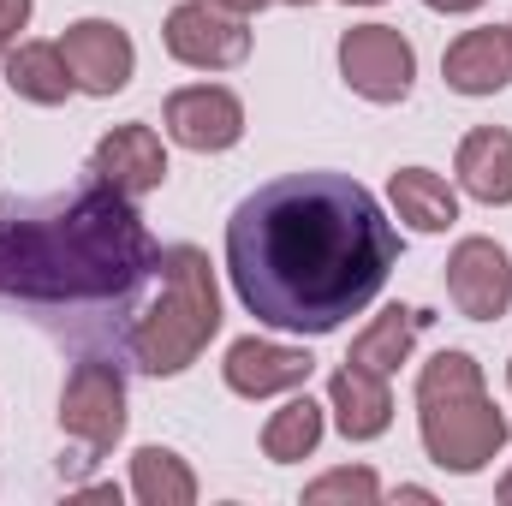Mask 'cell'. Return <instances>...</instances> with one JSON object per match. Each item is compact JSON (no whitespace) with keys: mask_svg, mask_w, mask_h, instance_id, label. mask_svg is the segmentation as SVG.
Segmentation results:
<instances>
[{"mask_svg":"<svg viewBox=\"0 0 512 506\" xmlns=\"http://www.w3.org/2000/svg\"><path fill=\"white\" fill-rule=\"evenodd\" d=\"M155 280H161V292L131 322L126 352H131V364L149 370V376H179L215 340V328H221V292H215L209 256L197 251V245L155 251Z\"/></svg>","mask_w":512,"mask_h":506,"instance_id":"3957f363","label":"cell"},{"mask_svg":"<svg viewBox=\"0 0 512 506\" xmlns=\"http://www.w3.org/2000/svg\"><path fill=\"white\" fill-rule=\"evenodd\" d=\"M459 185L477 203H512V131L477 126L459 143Z\"/></svg>","mask_w":512,"mask_h":506,"instance_id":"5bb4252c","label":"cell"},{"mask_svg":"<svg viewBox=\"0 0 512 506\" xmlns=\"http://www.w3.org/2000/svg\"><path fill=\"white\" fill-rule=\"evenodd\" d=\"M423 6H435V12H471V6H483V0H423Z\"/></svg>","mask_w":512,"mask_h":506,"instance_id":"603a6c76","label":"cell"},{"mask_svg":"<svg viewBox=\"0 0 512 506\" xmlns=\"http://www.w3.org/2000/svg\"><path fill=\"white\" fill-rule=\"evenodd\" d=\"M292 6H316V0H292Z\"/></svg>","mask_w":512,"mask_h":506,"instance_id":"4316f807","label":"cell"},{"mask_svg":"<svg viewBox=\"0 0 512 506\" xmlns=\"http://www.w3.org/2000/svg\"><path fill=\"white\" fill-rule=\"evenodd\" d=\"M0 66H6V84H12L24 102H36V108H60V102L78 90V78H72L60 42H18Z\"/></svg>","mask_w":512,"mask_h":506,"instance_id":"2e32d148","label":"cell"},{"mask_svg":"<svg viewBox=\"0 0 512 506\" xmlns=\"http://www.w3.org/2000/svg\"><path fill=\"white\" fill-rule=\"evenodd\" d=\"M507 376H512V370H507Z\"/></svg>","mask_w":512,"mask_h":506,"instance_id":"f546056e","label":"cell"},{"mask_svg":"<svg viewBox=\"0 0 512 506\" xmlns=\"http://www.w3.org/2000/svg\"><path fill=\"white\" fill-rule=\"evenodd\" d=\"M131 495L143 506H191L197 501V477L185 471L179 453H167V447H137V453H131Z\"/></svg>","mask_w":512,"mask_h":506,"instance_id":"d6986e66","label":"cell"},{"mask_svg":"<svg viewBox=\"0 0 512 506\" xmlns=\"http://www.w3.org/2000/svg\"><path fill=\"white\" fill-rule=\"evenodd\" d=\"M429 328V310H411V304H393L382 310L358 340H352V358L346 364H358V370H370V376H393L399 364H405V352H411V340Z\"/></svg>","mask_w":512,"mask_h":506,"instance_id":"ac0fdd59","label":"cell"},{"mask_svg":"<svg viewBox=\"0 0 512 506\" xmlns=\"http://www.w3.org/2000/svg\"><path fill=\"white\" fill-rule=\"evenodd\" d=\"M441 72H447V90H459V96H495V90H507L512 84V36L507 30H465L447 48Z\"/></svg>","mask_w":512,"mask_h":506,"instance_id":"4fadbf2b","label":"cell"},{"mask_svg":"<svg viewBox=\"0 0 512 506\" xmlns=\"http://www.w3.org/2000/svg\"><path fill=\"white\" fill-rule=\"evenodd\" d=\"M155 268V245L126 191L108 179L60 203H0V298L102 304L126 298Z\"/></svg>","mask_w":512,"mask_h":506,"instance_id":"7a4b0ae2","label":"cell"},{"mask_svg":"<svg viewBox=\"0 0 512 506\" xmlns=\"http://www.w3.org/2000/svg\"><path fill=\"white\" fill-rule=\"evenodd\" d=\"M417 423H423V447L441 471H483L501 447H507V417L495 411L483 370L465 352H441L423 364L417 376Z\"/></svg>","mask_w":512,"mask_h":506,"instance_id":"277c9868","label":"cell"},{"mask_svg":"<svg viewBox=\"0 0 512 506\" xmlns=\"http://www.w3.org/2000/svg\"><path fill=\"white\" fill-rule=\"evenodd\" d=\"M316 441H322V405L304 393V399H286L274 417H268V429H262V453L274 459V465H298L304 453H316Z\"/></svg>","mask_w":512,"mask_h":506,"instance_id":"ffe728a7","label":"cell"},{"mask_svg":"<svg viewBox=\"0 0 512 506\" xmlns=\"http://www.w3.org/2000/svg\"><path fill=\"white\" fill-rule=\"evenodd\" d=\"M227 387L245 393V399H268V393H286V387H304L316 358L298 352V346H274V340H239L227 352Z\"/></svg>","mask_w":512,"mask_h":506,"instance_id":"7c38bea8","label":"cell"},{"mask_svg":"<svg viewBox=\"0 0 512 506\" xmlns=\"http://www.w3.org/2000/svg\"><path fill=\"white\" fill-rule=\"evenodd\" d=\"M90 173L108 179V185L126 191V197H149V191H161V179H167V149H161V137L149 126H114L96 143Z\"/></svg>","mask_w":512,"mask_h":506,"instance_id":"8fae6325","label":"cell"},{"mask_svg":"<svg viewBox=\"0 0 512 506\" xmlns=\"http://www.w3.org/2000/svg\"><path fill=\"white\" fill-rule=\"evenodd\" d=\"M507 36H512V24H507Z\"/></svg>","mask_w":512,"mask_h":506,"instance_id":"f1b7e54d","label":"cell"},{"mask_svg":"<svg viewBox=\"0 0 512 506\" xmlns=\"http://www.w3.org/2000/svg\"><path fill=\"white\" fill-rule=\"evenodd\" d=\"M387 197H393V209H399V221H405L411 233H447V227L459 221L453 185H447L441 173H429V167H399L393 185H387Z\"/></svg>","mask_w":512,"mask_h":506,"instance_id":"e0dca14e","label":"cell"},{"mask_svg":"<svg viewBox=\"0 0 512 506\" xmlns=\"http://www.w3.org/2000/svg\"><path fill=\"white\" fill-rule=\"evenodd\" d=\"M60 429L78 447H90V453H108L126 435V376H120V364L84 358L66 376V387H60Z\"/></svg>","mask_w":512,"mask_h":506,"instance_id":"5b68a950","label":"cell"},{"mask_svg":"<svg viewBox=\"0 0 512 506\" xmlns=\"http://www.w3.org/2000/svg\"><path fill=\"white\" fill-rule=\"evenodd\" d=\"M352 6H376V0H352Z\"/></svg>","mask_w":512,"mask_h":506,"instance_id":"484cf974","label":"cell"},{"mask_svg":"<svg viewBox=\"0 0 512 506\" xmlns=\"http://www.w3.org/2000/svg\"><path fill=\"white\" fill-rule=\"evenodd\" d=\"M60 54H66V66H72V78H78L84 96H114V90H126L131 66H137L131 36L120 24H108V18H78V24H66Z\"/></svg>","mask_w":512,"mask_h":506,"instance_id":"ba28073f","label":"cell"},{"mask_svg":"<svg viewBox=\"0 0 512 506\" xmlns=\"http://www.w3.org/2000/svg\"><path fill=\"white\" fill-rule=\"evenodd\" d=\"M0 48H6V42H0ZM0 60H6V54H0Z\"/></svg>","mask_w":512,"mask_h":506,"instance_id":"83f0119b","label":"cell"},{"mask_svg":"<svg viewBox=\"0 0 512 506\" xmlns=\"http://www.w3.org/2000/svg\"><path fill=\"white\" fill-rule=\"evenodd\" d=\"M501 501L512 506V471H507V477H501Z\"/></svg>","mask_w":512,"mask_h":506,"instance_id":"d4e9b609","label":"cell"},{"mask_svg":"<svg viewBox=\"0 0 512 506\" xmlns=\"http://www.w3.org/2000/svg\"><path fill=\"white\" fill-rule=\"evenodd\" d=\"M447 298L471 322H495L512 304V262L495 239H465L447 256Z\"/></svg>","mask_w":512,"mask_h":506,"instance_id":"9c48e42d","label":"cell"},{"mask_svg":"<svg viewBox=\"0 0 512 506\" xmlns=\"http://www.w3.org/2000/svg\"><path fill=\"white\" fill-rule=\"evenodd\" d=\"M376 495H382V483H376L370 471H328L322 483L304 489L310 506H322V501H376Z\"/></svg>","mask_w":512,"mask_h":506,"instance_id":"44dd1931","label":"cell"},{"mask_svg":"<svg viewBox=\"0 0 512 506\" xmlns=\"http://www.w3.org/2000/svg\"><path fill=\"white\" fill-rule=\"evenodd\" d=\"M167 54L179 66H197V72H221V66H239L251 54V24L215 0H185L167 12Z\"/></svg>","mask_w":512,"mask_h":506,"instance_id":"52a82bcc","label":"cell"},{"mask_svg":"<svg viewBox=\"0 0 512 506\" xmlns=\"http://www.w3.org/2000/svg\"><path fill=\"white\" fill-rule=\"evenodd\" d=\"M328 393H334V411H340V435H346V441H376L387 423H393L387 376H370V370L346 364L340 376L328 381Z\"/></svg>","mask_w":512,"mask_h":506,"instance_id":"9a60e30c","label":"cell"},{"mask_svg":"<svg viewBox=\"0 0 512 506\" xmlns=\"http://www.w3.org/2000/svg\"><path fill=\"white\" fill-rule=\"evenodd\" d=\"M30 24V0H0V42H12Z\"/></svg>","mask_w":512,"mask_h":506,"instance_id":"7402d4cb","label":"cell"},{"mask_svg":"<svg viewBox=\"0 0 512 506\" xmlns=\"http://www.w3.org/2000/svg\"><path fill=\"white\" fill-rule=\"evenodd\" d=\"M161 120H167V137H173V143L203 149V155H209V149H233V143L245 137V108H239V96L221 90V84L173 90L167 108H161Z\"/></svg>","mask_w":512,"mask_h":506,"instance_id":"30bf717a","label":"cell"},{"mask_svg":"<svg viewBox=\"0 0 512 506\" xmlns=\"http://www.w3.org/2000/svg\"><path fill=\"white\" fill-rule=\"evenodd\" d=\"M399 239L382 203L346 173H286L227 221V274L256 322L334 334L376 304Z\"/></svg>","mask_w":512,"mask_h":506,"instance_id":"6da1fadb","label":"cell"},{"mask_svg":"<svg viewBox=\"0 0 512 506\" xmlns=\"http://www.w3.org/2000/svg\"><path fill=\"white\" fill-rule=\"evenodd\" d=\"M340 78L364 102H405L417 78V54L393 24H352L340 36Z\"/></svg>","mask_w":512,"mask_h":506,"instance_id":"8992f818","label":"cell"},{"mask_svg":"<svg viewBox=\"0 0 512 506\" xmlns=\"http://www.w3.org/2000/svg\"><path fill=\"white\" fill-rule=\"evenodd\" d=\"M215 6H227V12H239V18H245V12H262L268 0H215Z\"/></svg>","mask_w":512,"mask_h":506,"instance_id":"cb8c5ba5","label":"cell"}]
</instances>
